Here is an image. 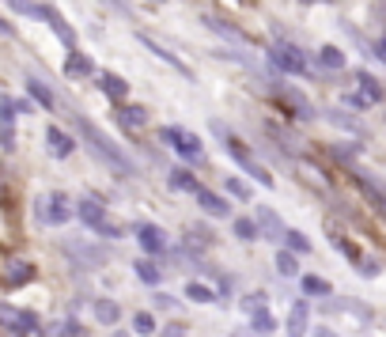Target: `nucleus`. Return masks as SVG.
Segmentation results:
<instances>
[{"mask_svg":"<svg viewBox=\"0 0 386 337\" xmlns=\"http://www.w3.org/2000/svg\"><path fill=\"white\" fill-rule=\"evenodd\" d=\"M356 269H363V277H379V265H375V262H360Z\"/></svg>","mask_w":386,"mask_h":337,"instance_id":"37","label":"nucleus"},{"mask_svg":"<svg viewBox=\"0 0 386 337\" xmlns=\"http://www.w3.org/2000/svg\"><path fill=\"white\" fill-rule=\"evenodd\" d=\"M42 19H46V23H50V30H53V35H57V38L64 42V46H69V50H76V35H72V27L64 23V19H61L57 12H53V8H42Z\"/></svg>","mask_w":386,"mask_h":337,"instance_id":"9","label":"nucleus"},{"mask_svg":"<svg viewBox=\"0 0 386 337\" xmlns=\"http://www.w3.org/2000/svg\"><path fill=\"white\" fill-rule=\"evenodd\" d=\"M98 88H103V95L106 99H114V103H125V95H129V84L121 80V76H114V72L98 76Z\"/></svg>","mask_w":386,"mask_h":337,"instance_id":"10","label":"nucleus"},{"mask_svg":"<svg viewBox=\"0 0 386 337\" xmlns=\"http://www.w3.org/2000/svg\"><path fill=\"white\" fill-rule=\"evenodd\" d=\"M12 118H16V103L0 99V122H4V129H12Z\"/></svg>","mask_w":386,"mask_h":337,"instance_id":"33","label":"nucleus"},{"mask_svg":"<svg viewBox=\"0 0 386 337\" xmlns=\"http://www.w3.org/2000/svg\"><path fill=\"white\" fill-rule=\"evenodd\" d=\"M12 8L19 16H35V19H42V4H35V0H12Z\"/></svg>","mask_w":386,"mask_h":337,"instance_id":"30","label":"nucleus"},{"mask_svg":"<svg viewBox=\"0 0 386 337\" xmlns=\"http://www.w3.org/2000/svg\"><path fill=\"white\" fill-rule=\"evenodd\" d=\"M152 4H163V0H152Z\"/></svg>","mask_w":386,"mask_h":337,"instance_id":"43","label":"nucleus"},{"mask_svg":"<svg viewBox=\"0 0 386 337\" xmlns=\"http://www.w3.org/2000/svg\"><path fill=\"white\" fill-rule=\"evenodd\" d=\"M227 193H235V198L246 201L250 198V186H246V182H239V178H227Z\"/></svg>","mask_w":386,"mask_h":337,"instance_id":"34","label":"nucleus"},{"mask_svg":"<svg viewBox=\"0 0 386 337\" xmlns=\"http://www.w3.org/2000/svg\"><path fill=\"white\" fill-rule=\"evenodd\" d=\"M356 84H360V95H363V99H368V103H382V84L379 80H375V76H368V72H360L356 76Z\"/></svg>","mask_w":386,"mask_h":337,"instance_id":"16","label":"nucleus"},{"mask_svg":"<svg viewBox=\"0 0 386 337\" xmlns=\"http://www.w3.org/2000/svg\"><path fill=\"white\" fill-rule=\"evenodd\" d=\"M197 201H201V209L208 212V216H220V220H224V216H231V205L220 198V193H208V190H201L197 193Z\"/></svg>","mask_w":386,"mask_h":337,"instance_id":"13","label":"nucleus"},{"mask_svg":"<svg viewBox=\"0 0 386 337\" xmlns=\"http://www.w3.org/2000/svg\"><path fill=\"white\" fill-rule=\"evenodd\" d=\"M235 337H239V333H235Z\"/></svg>","mask_w":386,"mask_h":337,"instance_id":"44","label":"nucleus"},{"mask_svg":"<svg viewBox=\"0 0 386 337\" xmlns=\"http://www.w3.org/2000/svg\"><path fill=\"white\" fill-rule=\"evenodd\" d=\"M95 232H98V235H103V239H118V235H121V232H118V227H114V224H110V220H106V224H98V227H95Z\"/></svg>","mask_w":386,"mask_h":337,"instance_id":"36","label":"nucleus"},{"mask_svg":"<svg viewBox=\"0 0 386 337\" xmlns=\"http://www.w3.org/2000/svg\"><path fill=\"white\" fill-rule=\"evenodd\" d=\"M261 303H266V296H261V292H254V296H246V299H242V311H261Z\"/></svg>","mask_w":386,"mask_h":337,"instance_id":"35","label":"nucleus"},{"mask_svg":"<svg viewBox=\"0 0 386 337\" xmlns=\"http://www.w3.org/2000/svg\"><path fill=\"white\" fill-rule=\"evenodd\" d=\"M167 186L174 193H201V186H197V178H193V171H171L167 175Z\"/></svg>","mask_w":386,"mask_h":337,"instance_id":"14","label":"nucleus"},{"mask_svg":"<svg viewBox=\"0 0 386 337\" xmlns=\"http://www.w3.org/2000/svg\"><path fill=\"white\" fill-rule=\"evenodd\" d=\"M314 337H337V330H329V326H318Z\"/></svg>","mask_w":386,"mask_h":337,"instance_id":"38","label":"nucleus"},{"mask_svg":"<svg viewBox=\"0 0 386 337\" xmlns=\"http://www.w3.org/2000/svg\"><path fill=\"white\" fill-rule=\"evenodd\" d=\"M110 4H118V8H125V4H121V0H110Z\"/></svg>","mask_w":386,"mask_h":337,"instance_id":"42","label":"nucleus"},{"mask_svg":"<svg viewBox=\"0 0 386 337\" xmlns=\"http://www.w3.org/2000/svg\"><path fill=\"white\" fill-rule=\"evenodd\" d=\"M38 216L46 224H64L72 216V205H69V198L64 193H50L46 201H38Z\"/></svg>","mask_w":386,"mask_h":337,"instance_id":"4","label":"nucleus"},{"mask_svg":"<svg viewBox=\"0 0 386 337\" xmlns=\"http://www.w3.org/2000/svg\"><path fill=\"white\" fill-rule=\"evenodd\" d=\"M137 243H140L144 254H163V250H167V232L156 227V224H140L137 227Z\"/></svg>","mask_w":386,"mask_h":337,"instance_id":"6","label":"nucleus"},{"mask_svg":"<svg viewBox=\"0 0 386 337\" xmlns=\"http://www.w3.org/2000/svg\"><path fill=\"white\" fill-rule=\"evenodd\" d=\"M235 235L239 239H258V224L254 220H235Z\"/></svg>","mask_w":386,"mask_h":337,"instance_id":"31","label":"nucleus"},{"mask_svg":"<svg viewBox=\"0 0 386 337\" xmlns=\"http://www.w3.org/2000/svg\"><path fill=\"white\" fill-rule=\"evenodd\" d=\"M269 61L277 64V69H284V72H292V76H300V72L307 69L303 53L295 50V46H273V50H269Z\"/></svg>","mask_w":386,"mask_h":337,"instance_id":"5","label":"nucleus"},{"mask_svg":"<svg viewBox=\"0 0 386 337\" xmlns=\"http://www.w3.org/2000/svg\"><path fill=\"white\" fill-rule=\"evenodd\" d=\"M277 273L280 277H300V258H295V250H280L277 254Z\"/></svg>","mask_w":386,"mask_h":337,"instance_id":"22","label":"nucleus"},{"mask_svg":"<svg viewBox=\"0 0 386 337\" xmlns=\"http://www.w3.org/2000/svg\"><path fill=\"white\" fill-rule=\"evenodd\" d=\"M140 42H144V46H148V53H156V57H159V61H167V64H171V69H178L182 76H190V69H186V64H182L178 57H174V53H167V50H163V46H159V42H152L148 35H140Z\"/></svg>","mask_w":386,"mask_h":337,"instance_id":"18","label":"nucleus"},{"mask_svg":"<svg viewBox=\"0 0 386 337\" xmlns=\"http://www.w3.org/2000/svg\"><path fill=\"white\" fill-rule=\"evenodd\" d=\"M379 57L386 61V35H382V42H379Z\"/></svg>","mask_w":386,"mask_h":337,"instance_id":"40","label":"nucleus"},{"mask_svg":"<svg viewBox=\"0 0 386 337\" xmlns=\"http://www.w3.org/2000/svg\"><path fill=\"white\" fill-rule=\"evenodd\" d=\"M118 118H121L129 129H144V125H148V110H144V106H121Z\"/></svg>","mask_w":386,"mask_h":337,"instance_id":"21","label":"nucleus"},{"mask_svg":"<svg viewBox=\"0 0 386 337\" xmlns=\"http://www.w3.org/2000/svg\"><path fill=\"white\" fill-rule=\"evenodd\" d=\"M0 326H8V330H16V333H30V330H35V314L0 303Z\"/></svg>","mask_w":386,"mask_h":337,"instance_id":"7","label":"nucleus"},{"mask_svg":"<svg viewBox=\"0 0 386 337\" xmlns=\"http://www.w3.org/2000/svg\"><path fill=\"white\" fill-rule=\"evenodd\" d=\"M227 152H231V159H235V163H239V167H242V171H246V175H250L254 182H261V186H273V175H269V171H266V167H261V163H258V159H254V156H250V152H246V148H242V144H239V140H227Z\"/></svg>","mask_w":386,"mask_h":337,"instance_id":"3","label":"nucleus"},{"mask_svg":"<svg viewBox=\"0 0 386 337\" xmlns=\"http://www.w3.org/2000/svg\"><path fill=\"white\" fill-rule=\"evenodd\" d=\"M186 299H193V303H212L216 292L208 288V285H201V280H190V285H186Z\"/></svg>","mask_w":386,"mask_h":337,"instance_id":"26","label":"nucleus"},{"mask_svg":"<svg viewBox=\"0 0 386 337\" xmlns=\"http://www.w3.org/2000/svg\"><path fill=\"white\" fill-rule=\"evenodd\" d=\"M76 216H80V220L91 227V232H95L98 224H106V209H103V205H98L95 198H84L80 205H76Z\"/></svg>","mask_w":386,"mask_h":337,"instance_id":"8","label":"nucleus"},{"mask_svg":"<svg viewBox=\"0 0 386 337\" xmlns=\"http://www.w3.org/2000/svg\"><path fill=\"white\" fill-rule=\"evenodd\" d=\"M95 72V64H91V57L87 53H69V61H64V76H91Z\"/></svg>","mask_w":386,"mask_h":337,"instance_id":"15","label":"nucleus"},{"mask_svg":"<svg viewBox=\"0 0 386 337\" xmlns=\"http://www.w3.org/2000/svg\"><path fill=\"white\" fill-rule=\"evenodd\" d=\"M307 319H311V311H307V303H292V314H288V333L300 337L307 330Z\"/></svg>","mask_w":386,"mask_h":337,"instance_id":"20","label":"nucleus"},{"mask_svg":"<svg viewBox=\"0 0 386 337\" xmlns=\"http://www.w3.org/2000/svg\"><path fill=\"white\" fill-rule=\"evenodd\" d=\"M27 91H30V99H35L38 106H46V110H53V91H50L42 80H27Z\"/></svg>","mask_w":386,"mask_h":337,"instance_id":"23","label":"nucleus"},{"mask_svg":"<svg viewBox=\"0 0 386 337\" xmlns=\"http://www.w3.org/2000/svg\"><path fill=\"white\" fill-rule=\"evenodd\" d=\"M76 125H80V133L87 137V144H91V152L98 159L106 163V167H114V171H121V175H133V163H129V156L125 152H121L114 140H110L103 129H95L91 122H87V118H76Z\"/></svg>","mask_w":386,"mask_h":337,"instance_id":"1","label":"nucleus"},{"mask_svg":"<svg viewBox=\"0 0 386 337\" xmlns=\"http://www.w3.org/2000/svg\"><path fill=\"white\" fill-rule=\"evenodd\" d=\"M46 140H50V152H53V156H57V159L72 156V148H76V140H72L69 133H61L57 125H50V129H46Z\"/></svg>","mask_w":386,"mask_h":337,"instance_id":"11","label":"nucleus"},{"mask_svg":"<svg viewBox=\"0 0 386 337\" xmlns=\"http://www.w3.org/2000/svg\"><path fill=\"white\" fill-rule=\"evenodd\" d=\"M300 285H303V292L307 296H334V288H329V280H322V277H300Z\"/></svg>","mask_w":386,"mask_h":337,"instance_id":"24","label":"nucleus"},{"mask_svg":"<svg viewBox=\"0 0 386 337\" xmlns=\"http://www.w3.org/2000/svg\"><path fill=\"white\" fill-rule=\"evenodd\" d=\"M0 35H12V23H4V19H0Z\"/></svg>","mask_w":386,"mask_h":337,"instance_id":"39","label":"nucleus"},{"mask_svg":"<svg viewBox=\"0 0 386 337\" xmlns=\"http://www.w3.org/2000/svg\"><path fill=\"white\" fill-rule=\"evenodd\" d=\"M133 330H137V333H152V330H156V319H152V314H144V311H140L137 319H133Z\"/></svg>","mask_w":386,"mask_h":337,"instance_id":"32","label":"nucleus"},{"mask_svg":"<svg viewBox=\"0 0 386 337\" xmlns=\"http://www.w3.org/2000/svg\"><path fill=\"white\" fill-rule=\"evenodd\" d=\"M137 277L144 280V285H159V280H163V273H159V265H152L148 258H144V262H137Z\"/></svg>","mask_w":386,"mask_h":337,"instance_id":"29","label":"nucleus"},{"mask_svg":"<svg viewBox=\"0 0 386 337\" xmlns=\"http://www.w3.org/2000/svg\"><path fill=\"white\" fill-rule=\"evenodd\" d=\"M167 337H182V330H171V333H167Z\"/></svg>","mask_w":386,"mask_h":337,"instance_id":"41","label":"nucleus"},{"mask_svg":"<svg viewBox=\"0 0 386 337\" xmlns=\"http://www.w3.org/2000/svg\"><path fill=\"white\" fill-rule=\"evenodd\" d=\"M318 64H322V69H345V53L337 46H322L318 50Z\"/></svg>","mask_w":386,"mask_h":337,"instance_id":"25","label":"nucleus"},{"mask_svg":"<svg viewBox=\"0 0 386 337\" xmlns=\"http://www.w3.org/2000/svg\"><path fill=\"white\" fill-rule=\"evenodd\" d=\"M250 330L258 333V337H266V333H277V319H273V314L261 307V311H254L250 314Z\"/></svg>","mask_w":386,"mask_h":337,"instance_id":"17","label":"nucleus"},{"mask_svg":"<svg viewBox=\"0 0 386 337\" xmlns=\"http://www.w3.org/2000/svg\"><path fill=\"white\" fill-rule=\"evenodd\" d=\"M356 186L363 190V193H368V198L375 201V209H379V212H386V193L379 190V186H371V182L368 178H356Z\"/></svg>","mask_w":386,"mask_h":337,"instance_id":"28","label":"nucleus"},{"mask_svg":"<svg viewBox=\"0 0 386 337\" xmlns=\"http://www.w3.org/2000/svg\"><path fill=\"white\" fill-rule=\"evenodd\" d=\"M284 243H288V250H295V254H311V239L303 232H284Z\"/></svg>","mask_w":386,"mask_h":337,"instance_id":"27","label":"nucleus"},{"mask_svg":"<svg viewBox=\"0 0 386 337\" xmlns=\"http://www.w3.org/2000/svg\"><path fill=\"white\" fill-rule=\"evenodd\" d=\"M159 137L167 140V144L178 152V156H186V159H197V156H201V140H197V133H190V129H182V125H163Z\"/></svg>","mask_w":386,"mask_h":337,"instance_id":"2","label":"nucleus"},{"mask_svg":"<svg viewBox=\"0 0 386 337\" xmlns=\"http://www.w3.org/2000/svg\"><path fill=\"white\" fill-rule=\"evenodd\" d=\"M30 277H35V265H30V262H19V258H16V262H8V265H4V280H8L12 288L27 285Z\"/></svg>","mask_w":386,"mask_h":337,"instance_id":"12","label":"nucleus"},{"mask_svg":"<svg viewBox=\"0 0 386 337\" xmlns=\"http://www.w3.org/2000/svg\"><path fill=\"white\" fill-rule=\"evenodd\" d=\"M95 319L103 322V326H114L121 319V307L114 299H95Z\"/></svg>","mask_w":386,"mask_h":337,"instance_id":"19","label":"nucleus"}]
</instances>
